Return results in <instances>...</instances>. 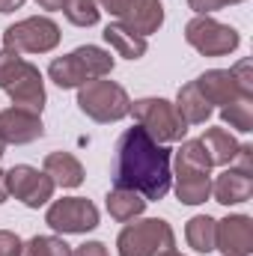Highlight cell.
I'll return each mask as SVG.
<instances>
[{"instance_id": "1", "label": "cell", "mask_w": 253, "mask_h": 256, "mask_svg": "<svg viewBox=\"0 0 253 256\" xmlns=\"http://www.w3.org/2000/svg\"><path fill=\"white\" fill-rule=\"evenodd\" d=\"M170 182H173L170 149H164V143H155L140 126L128 128L116 143L114 188L137 191L149 202V200H164Z\"/></svg>"}, {"instance_id": "2", "label": "cell", "mask_w": 253, "mask_h": 256, "mask_svg": "<svg viewBox=\"0 0 253 256\" xmlns=\"http://www.w3.org/2000/svg\"><path fill=\"white\" fill-rule=\"evenodd\" d=\"M0 90L12 98L15 108H27L33 114H42L45 108V84L39 68L9 48L0 51Z\"/></svg>"}, {"instance_id": "3", "label": "cell", "mask_w": 253, "mask_h": 256, "mask_svg": "<svg viewBox=\"0 0 253 256\" xmlns=\"http://www.w3.org/2000/svg\"><path fill=\"white\" fill-rule=\"evenodd\" d=\"M114 72V57L98 48V45H80L72 54L57 57L54 63L48 66V78L60 86V90H74L84 86L86 80L96 78H108Z\"/></svg>"}, {"instance_id": "4", "label": "cell", "mask_w": 253, "mask_h": 256, "mask_svg": "<svg viewBox=\"0 0 253 256\" xmlns=\"http://www.w3.org/2000/svg\"><path fill=\"white\" fill-rule=\"evenodd\" d=\"M78 108L96 122H116L131 114V98L116 80L96 78L78 90Z\"/></svg>"}, {"instance_id": "5", "label": "cell", "mask_w": 253, "mask_h": 256, "mask_svg": "<svg viewBox=\"0 0 253 256\" xmlns=\"http://www.w3.org/2000/svg\"><path fill=\"white\" fill-rule=\"evenodd\" d=\"M131 114H134V120L140 122V128L155 143H176L188 131L185 120L176 114L173 102H167V98H140V102H131Z\"/></svg>"}, {"instance_id": "6", "label": "cell", "mask_w": 253, "mask_h": 256, "mask_svg": "<svg viewBox=\"0 0 253 256\" xmlns=\"http://www.w3.org/2000/svg\"><path fill=\"white\" fill-rule=\"evenodd\" d=\"M176 244L173 226L161 218H146L137 224H128L116 238L120 256H158Z\"/></svg>"}, {"instance_id": "7", "label": "cell", "mask_w": 253, "mask_h": 256, "mask_svg": "<svg viewBox=\"0 0 253 256\" xmlns=\"http://www.w3.org/2000/svg\"><path fill=\"white\" fill-rule=\"evenodd\" d=\"M3 45L15 54H48L60 45V27L45 15L24 18V21L6 27Z\"/></svg>"}, {"instance_id": "8", "label": "cell", "mask_w": 253, "mask_h": 256, "mask_svg": "<svg viewBox=\"0 0 253 256\" xmlns=\"http://www.w3.org/2000/svg\"><path fill=\"white\" fill-rule=\"evenodd\" d=\"M185 39L194 51H200L202 57H224V54H232L242 42L238 30L230 27V24H220L214 21L212 15H196L190 18L188 27H185Z\"/></svg>"}, {"instance_id": "9", "label": "cell", "mask_w": 253, "mask_h": 256, "mask_svg": "<svg viewBox=\"0 0 253 256\" xmlns=\"http://www.w3.org/2000/svg\"><path fill=\"white\" fill-rule=\"evenodd\" d=\"M45 224L57 232L80 236V232H90L98 226V208L86 196H63V200L51 202Z\"/></svg>"}, {"instance_id": "10", "label": "cell", "mask_w": 253, "mask_h": 256, "mask_svg": "<svg viewBox=\"0 0 253 256\" xmlns=\"http://www.w3.org/2000/svg\"><path fill=\"white\" fill-rule=\"evenodd\" d=\"M54 182H51V176L42 170H36V167H30V164H15L12 170H6V191L12 194L15 200H21L27 208H39V206H45L51 196H54Z\"/></svg>"}, {"instance_id": "11", "label": "cell", "mask_w": 253, "mask_h": 256, "mask_svg": "<svg viewBox=\"0 0 253 256\" xmlns=\"http://www.w3.org/2000/svg\"><path fill=\"white\" fill-rule=\"evenodd\" d=\"M214 250L224 256H250L253 254V220L248 214H230L214 226Z\"/></svg>"}, {"instance_id": "12", "label": "cell", "mask_w": 253, "mask_h": 256, "mask_svg": "<svg viewBox=\"0 0 253 256\" xmlns=\"http://www.w3.org/2000/svg\"><path fill=\"white\" fill-rule=\"evenodd\" d=\"M42 134H45V126H42L39 114H33L27 108H15V104L0 110V137L6 140V146L9 143L24 146V143L39 140Z\"/></svg>"}, {"instance_id": "13", "label": "cell", "mask_w": 253, "mask_h": 256, "mask_svg": "<svg viewBox=\"0 0 253 256\" xmlns=\"http://www.w3.org/2000/svg\"><path fill=\"white\" fill-rule=\"evenodd\" d=\"M122 21V27H128L131 33H137V36H152V33H158L161 30V24H164V6H161V0H128L126 12L120 15Z\"/></svg>"}, {"instance_id": "14", "label": "cell", "mask_w": 253, "mask_h": 256, "mask_svg": "<svg viewBox=\"0 0 253 256\" xmlns=\"http://www.w3.org/2000/svg\"><path fill=\"white\" fill-rule=\"evenodd\" d=\"M194 84H196V90L206 96L208 104H220V108L230 104V102H236L238 96H244V92L238 90L236 78L230 74V68H212V72L200 74Z\"/></svg>"}, {"instance_id": "15", "label": "cell", "mask_w": 253, "mask_h": 256, "mask_svg": "<svg viewBox=\"0 0 253 256\" xmlns=\"http://www.w3.org/2000/svg\"><path fill=\"white\" fill-rule=\"evenodd\" d=\"M212 194L220 206H236V202H244L253 196V173H244L238 167H230L224 170L214 185H212Z\"/></svg>"}, {"instance_id": "16", "label": "cell", "mask_w": 253, "mask_h": 256, "mask_svg": "<svg viewBox=\"0 0 253 256\" xmlns=\"http://www.w3.org/2000/svg\"><path fill=\"white\" fill-rule=\"evenodd\" d=\"M48 176H51V182L54 185H60V188H78L80 182H84V167H80V161L72 155V152H51L48 158H45V167H42Z\"/></svg>"}, {"instance_id": "17", "label": "cell", "mask_w": 253, "mask_h": 256, "mask_svg": "<svg viewBox=\"0 0 253 256\" xmlns=\"http://www.w3.org/2000/svg\"><path fill=\"white\" fill-rule=\"evenodd\" d=\"M176 114L185 120V126H202L208 116H212V104L206 102V96L196 90V84L190 80L185 84L182 90H179V96H176Z\"/></svg>"}, {"instance_id": "18", "label": "cell", "mask_w": 253, "mask_h": 256, "mask_svg": "<svg viewBox=\"0 0 253 256\" xmlns=\"http://www.w3.org/2000/svg\"><path fill=\"white\" fill-rule=\"evenodd\" d=\"M200 146L206 149L212 167H214V164H218V167L230 164V161L236 158V152H238V140H236L226 128H208V131L200 137Z\"/></svg>"}, {"instance_id": "19", "label": "cell", "mask_w": 253, "mask_h": 256, "mask_svg": "<svg viewBox=\"0 0 253 256\" xmlns=\"http://www.w3.org/2000/svg\"><path fill=\"white\" fill-rule=\"evenodd\" d=\"M102 36H104V42H108L120 57H126V60H140V57L146 54V39L137 36V33H131L122 24H108Z\"/></svg>"}, {"instance_id": "20", "label": "cell", "mask_w": 253, "mask_h": 256, "mask_svg": "<svg viewBox=\"0 0 253 256\" xmlns=\"http://www.w3.org/2000/svg\"><path fill=\"white\" fill-rule=\"evenodd\" d=\"M143 208H146V200H143L137 191L114 188V191L108 194V212H110V218L120 220V224L134 220L137 214H143Z\"/></svg>"}, {"instance_id": "21", "label": "cell", "mask_w": 253, "mask_h": 256, "mask_svg": "<svg viewBox=\"0 0 253 256\" xmlns=\"http://www.w3.org/2000/svg\"><path fill=\"white\" fill-rule=\"evenodd\" d=\"M176 196L185 206H200L212 196V179L196 173H176Z\"/></svg>"}, {"instance_id": "22", "label": "cell", "mask_w": 253, "mask_h": 256, "mask_svg": "<svg viewBox=\"0 0 253 256\" xmlns=\"http://www.w3.org/2000/svg\"><path fill=\"white\" fill-rule=\"evenodd\" d=\"M214 226H218V220L208 218V214H196V218L188 220L185 238L196 254H212L214 250Z\"/></svg>"}, {"instance_id": "23", "label": "cell", "mask_w": 253, "mask_h": 256, "mask_svg": "<svg viewBox=\"0 0 253 256\" xmlns=\"http://www.w3.org/2000/svg\"><path fill=\"white\" fill-rule=\"evenodd\" d=\"M212 170V161L206 155V149L200 146V140H185L176 152V173H200V176H208Z\"/></svg>"}, {"instance_id": "24", "label": "cell", "mask_w": 253, "mask_h": 256, "mask_svg": "<svg viewBox=\"0 0 253 256\" xmlns=\"http://www.w3.org/2000/svg\"><path fill=\"white\" fill-rule=\"evenodd\" d=\"M220 120L236 131H253V96H238L236 102L220 108Z\"/></svg>"}, {"instance_id": "25", "label": "cell", "mask_w": 253, "mask_h": 256, "mask_svg": "<svg viewBox=\"0 0 253 256\" xmlns=\"http://www.w3.org/2000/svg\"><path fill=\"white\" fill-rule=\"evenodd\" d=\"M63 12L68 24H74V27H92V24H98V15H102L96 0H66Z\"/></svg>"}, {"instance_id": "26", "label": "cell", "mask_w": 253, "mask_h": 256, "mask_svg": "<svg viewBox=\"0 0 253 256\" xmlns=\"http://www.w3.org/2000/svg\"><path fill=\"white\" fill-rule=\"evenodd\" d=\"M24 256H72V248L57 236H36L24 244Z\"/></svg>"}, {"instance_id": "27", "label": "cell", "mask_w": 253, "mask_h": 256, "mask_svg": "<svg viewBox=\"0 0 253 256\" xmlns=\"http://www.w3.org/2000/svg\"><path fill=\"white\" fill-rule=\"evenodd\" d=\"M230 74L236 78V84H238V90H242L244 96H253V63L250 60L236 63L232 68H230Z\"/></svg>"}, {"instance_id": "28", "label": "cell", "mask_w": 253, "mask_h": 256, "mask_svg": "<svg viewBox=\"0 0 253 256\" xmlns=\"http://www.w3.org/2000/svg\"><path fill=\"white\" fill-rule=\"evenodd\" d=\"M0 256H24V242L15 232L0 230Z\"/></svg>"}, {"instance_id": "29", "label": "cell", "mask_w": 253, "mask_h": 256, "mask_svg": "<svg viewBox=\"0 0 253 256\" xmlns=\"http://www.w3.org/2000/svg\"><path fill=\"white\" fill-rule=\"evenodd\" d=\"M232 3H242V0H188V6L196 15H208V12H218L224 6H232Z\"/></svg>"}, {"instance_id": "30", "label": "cell", "mask_w": 253, "mask_h": 256, "mask_svg": "<svg viewBox=\"0 0 253 256\" xmlns=\"http://www.w3.org/2000/svg\"><path fill=\"white\" fill-rule=\"evenodd\" d=\"M232 161L238 164V170L253 173V146H250V143H238V152H236V158H232Z\"/></svg>"}, {"instance_id": "31", "label": "cell", "mask_w": 253, "mask_h": 256, "mask_svg": "<svg viewBox=\"0 0 253 256\" xmlns=\"http://www.w3.org/2000/svg\"><path fill=\"white\" fill-rule=\"evenodd\" d=\"M72 256H110V254H108V248L102 242H86L78 250H72Z\"/></svg>"}, {"instance_id": "32", "label": "cell", "mask_w": 253, "mask_h": 256, "mask_svg": "<svg viewBox=\"0 0 253 256\" xmlns=\"http://www.w3.org/2000/svg\"><path fill=\"white\" fill-rule=\"evenodd\" d=\"M96 3H98V6H102L104 12L116 15V18H120V15L126 12V6H128V0H96Z\"/></svg>"}, {"instance_id": "33", "label": "cell", "mask_w": 253, "mask_h": 256, "mask_svg": "<svg viewBox=\"0 0 253 256\" xmlns=\"http://www.w3.org/2000/svg\"><path fill=\"white\" fill-rule=\"evenodd\" d=\"M24 6V0H0V12H15V9H21Z\"/></svg>"}, {"instance_id": "34", "label": "cell", "mask_w": 253, "mask_h": 256, "mask_svg": "<svg viewBox=\"0 0 253 256\" xmlns=\"http://www.w3.org/2000/svg\"><path fill=\"white\" fill-rule=\"evenodd\" d=\"M42 9H48V12H54V9H63V3L66 0H36Z\"/></svg>"}, {"instance_id": "35", "label": "cell", "mask_w": 253, "mask_h": 256, "mask_svg": "<svg viewBox=\"0 0 253 256\" xmlns=\"http://www.w3.org/2000/svg\"><path fill=\"white\" fill-rule=\"evenodd\" d=\"M6 196H9V191H6V173L0 170V202H6Z\"/></svg>"}, {"instance_id": "36", "label": "cell", "mask_w": 253, "mask_h": 256, "mask_svg": "<svg viewBox=\"0 0 253 256\" xmlns=\"http://www.w3.org/2000/svg\"><path fill=\"white\" fill-rule=\"evenodd\" d=\"M3 155H6V140L0 137V158H3Z\"/></svg>"}, {"instance_id": "37", "label": "cell", "mask_w": 253, "mask_h": 256, "mask_svg": "<svg viewBox=\"0 0 253 256\" xmlns=\"http://www.w3.org/2000/svg\"><path fill=\"white\" fill-rule=\"evenodd\" d=\"M158 256H182V254H176V250L170 248V250H164V254H158Z\"/></svg>"}]
</instances>
